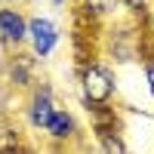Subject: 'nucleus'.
I'll return each mask as SVG.
<instances>
[{
    "mask_svg": "<svg viewBox=\"0 0 154 154\" xmlns=\"http://www.w3.org/2000/svg\"><path fill=\"white\" fill-rule=\"evenodd\" d=\"M145 83H148V93L154 96V59L145 62Z\"/></svg>",
    "mask_w": 154,
    "mask_h": 154,
    "instance_id": "obj_12",
    "label": "nucleus"
},
{
    "mask_svg": "<svg viewBox=\"0 0 154 154\" xmlns=\"http://www.w3.org/2000/svg\"><path fill=\"white\" fill-rule=\"evenodd\" d=\"M59 43H62V28L56 19H49V16H31L28 19V46H31V56L37 62L49 59Z\"/></svg>",
    "mask_w": 154,
    "mask_h": 154,
    "instance_id": "obj_3",
    "label": "nucleus"
},
{
    "mask_svg": "<svg viewBox=\"0 0 154 154\" xmlns=\"http://www.w3.org/2000/svg\"><path fill=\"white\" fill-rule=\"evenodd\" d=\"M28 43V16L19 6H0V46L9 53Z\"/></svg>",
    "mask_w": 154,
    "mask_h": 154,
    "instance_id": "obj_5",
    "label": "nucleus"
},
{
    "mask_svg": "<svg viewBox=\"0 0 154 154\" xmlns=\"http://www.w3.org/2000/svg\"><path fill=\"white\" fill-rule=\"evenodd\" d=\"M77 89H80V102L86 111L105 108L117 96V77L102 59H89L77 65Z\"/></svg>",
    "mask_w": 154,
    "mask_h": 154,
    "instance_id": "obj_1",
    "label": "nucleus"
},
{
    "mask_svg": "<svg viewBox=\"0 0 154 154\" xmlns=\"http://www.w3.org/2000/svg\"><path fill=\"white\" fill-rule=\"evenodd\" d=\"M108 53L114 56V62H133L142 56V34H139V25L130 22H114L108 25V37H105Z\"/></svg>",
    "mask_w": 154,
    "mask_h": 154,
    "instance_id": "obj_2",
    "label": "nucleus"
},
{
    "mask_svg": "<svg viewBox=\"0 0 154 154\" xmlns=\"http://www.w3.org/2000/svg\"><path fill=\"white\" fill-rule=\"evenodd\" d=\"M59 108V99H56V89L53 83H34L28 89V102H25V123L31 126V130L43 133L46 120L53 117V111Z\"/></svg>",
    "mask_w": 154,
    "mask_h": 154,
    "instance_id": "obj_4",
    "label": "nucleus"
},
{
    "mask_svg": "<svg viewBox=\"0 0 154 154\" xmlns=\"http://www.w3.org/2000/svg\"><path fill=\"white\" fill-rule=\"evenodd\" d=\"M0 154H31L28 142H25V133L16 123L0 120Z\"/></svg>",
    "mask_w": 154,
    "mask_h": 154,
    "instance_id": "obj_9",
    "label": "nucleus"
},
{
    "mask_svg": "<svg viewBox=\"0 0 154 154\" xmlns=\"http://www.w3.org/2000/svg\"><path fill=\"white\" fill-rule=\"evenodd\" d=\"M117 9H120V0H77V16H83L96 25L108 22Z\"/></svg>",
    "mask_w": 154,
    "mask_h": 154,
    "instance_id": "obj_8",
    "label": "nucleus"
},
{
    "mask_svg": "<svg viewBox=\"0 0 154 154\" xmlns=\"http://www.w3.org/2000/svg\"><path fill=\"white\" fill-rule=\"evenodd\" d=\"M65 3H68V0H53V6H56V9H62Z\"/></svg>",
    "mask_w": 154,
    "mask_h": 154,
    "instance_id": "obj_14",
    "label": "nucleus"
},
{
    "mask_svg": "<svg viewBox=\"0 0 154 154\" xmlns=\"http://www.w3.org/2000/svg\"><path fill=\"white\" fill-rule=\"evenodd\" d=\"M43 136H46L53 145H71V142H77V139H80V123H77L74 111L59 105V108L53 111V117L46 120Z\"/></svg>",
    "mask_w": 154,
    "mask_h": 154,
    "instance_id": "obj_7",
    "label": "nucleus"
},
{
    "mask_svg": "<svg viewBox=\"0 0 154 154\" xmlns=\"http://www.w3.org/2000/svg\"><path fill=\"white\" fill-rule=\"evenodd\" d=\"M96 142H99V154H130L120 126H114V130H99Z\"/></svg>",
    "mask_w": 154,
    "mask_h": 154,
    "instance_id": "obj_10",
    "label": "nucleus"
},
{
    "mask_svg": "<svg viewBox=\"0 0 154 154\" xmlns=\"http://www.w3.org/2000/svg\"><path fill=\"white\" fill-rule=\"evenodd\" d=\"M6 83L12 89H28L37 83V59L31 53H25V49H19V53H9L6 56Z\"/></svg>",
    "mask_w": 154,
    "mask_h": 154,
    "instance_id": "obj_6",
    "label": "nucleus"
},
{
    "mask_svg": "<svg viewBox=\"0 0 154 154\" xmlns=\"http://www.w3.org/2000/svg\"><path fill=\"white\" fill-rule=\"evenodd\" d=\"M120 6L130 12L133 22H145L148 19V0H120Z\"/></svg>",
    "mask_w": 154,
    "mask_h": 154,
    "instance_id": "obj_11",
    "label": "nucleus"
},
{
    "mask_svg": "<svg viewBox=\"0 0 154 154\" xmlns=\"http://www.w3.org/2000/svg\"><path fill=\"white\" fill-rule=\"evenodd\" d=\"M22 0H0V6H19Z\"/></svg>",
    "mask_w": 154,
    "mask_h": 154,
    "instance_id": "obj_13",
    "label": "nucleus"
}]
</instances>
